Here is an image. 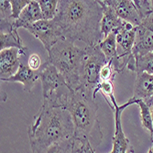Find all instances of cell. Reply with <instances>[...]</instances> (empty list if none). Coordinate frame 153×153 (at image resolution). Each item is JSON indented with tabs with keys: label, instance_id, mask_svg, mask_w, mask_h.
I'll return each instance as SVG.
<instances>
[{
	"label": "cell",
	"instance_id": "obj_1",
	"mask_svg": "<svg viewBox=\"0 0 153 153\" xmlns=\"http://www.w3.org/2000/svg\"><path fill=\"white\" fill-rule=\"evenodd\" d=\"M103 8L98 0H61L53 19L63 39L72 42L82 41L94 47L103 40L101 20Z\"/></svg>",
	"mask_w": 153,
	"mask_h": 153
},
{
	"label": "cell",
	"instance_id": "obj_2",
	"mask_svg": "<svg viewBox=\"0 0 153 153\" xmlns=\"http://www.w3.org/2000/svg\"><path fill=\"white\" fill-rule=\"evenodd\" d=\"M74 125L64 107L41 105L27 128L32 153H39L50 146L74 137Z\"/></svg>",
	"mask_w": 153,
	"mask_h": 153
},
{
	"label": "cell",
	"instance_id": "obj_3",
	"mask_svg": "<svg viewBox=\"0 0 153 153\" xmlns=\"http://www.w3.org/2000/svg\"><path fill=\"white\" fill-rule=\"evenodd\" d=\"M65 108L70 112L74 125L75 140H88L95 149L103 140V132L97 113L98 105L93 95L73 91Z\"/></svg>",
	"mask_w": 153,
	"mask_h": 153
},
{
	"label": "cell",
	"instance_id": "obj_4",
	"mask_svg": "<svg viewBox=\"0 0 153 153\" xmlns=\"http://www.w3.org/2000/svg\"><path fill=\"white\" fill-rule=\"evenodd\" d=\"M85 54V48L62 39L48 52L47 62L57 68L73 91L81 90V70Z\"/></svg>",
	"mask_w": 153,
	"mask_h": 153
},
{
	"label": "cell",
	"instance_id": "obj_5",
	"mask_svg": "<svg viewBox=\"0 0 153 153\" xmlns=\"http://www.w3.org/2000/svg\"><path fill=\"white\" fill-rule=\"evenodd\" d=\"M42 86L43 105L51 107H66L73 93L64 77L49 62H45L39 70Z\"/></svg>",
	"mask_w": 153,
	"mask_h": 153
},
{
	"label": "cell",
	"instance_id": "obj_6",
	"mask_svg": "<svg viewBox=\"0 0 153 153\" xmlns=\"http://www.w3.org/2000/svg\"><path fill=\"white\" fill-rule=\"evenodd\" d=\"M85 50V54L82 60L81 70L80 91L93 95L94 91L101 82L100 71L107 61L99 45L94 47L86 46Z\"/></svg>",
	"mask_w": 153,
	"mask_h": 153
},
{
	"label": "cell",
	"instance_id": "obj_7",
	"mask_svg": "<svg viewBox=\"0 0 153 153\" xmlns=\"http://www.w3.org/2000/svg\"><path fill=\"white\" fill-rule=\"evenodd\" d=\"M110 101L112 106L110 108L114 110L115 116V131L112 137V153H134V149L130 144L129 140L125 134L122 127V114L123 111L131 105H135V99L133 97L123 105H118L115 98V95L110 97Z\"/></svg>",
	"mask_w": 153,
	"mask_h": 153
},
{
	"label": "cell",
	"instance_id": "obj_8",
	"mask_svg": "<svg viewBox=\"0 0 153 153\" xmlns=\"http://www.w3.org/2000/svg\"><path fill=\"white\" fill-rule=\"evenodd\" d=\"M26 30L30 31V33H31L36 39L41 41V43L43 44L48 52L59 40L63 39L60 27L54 19H41L27 27Z\"/></svg>",
	"mask_w": 153,
	"mask_h": 153
},
{
	"label": "cell",
	"instance_id": "obj_9",
	"mask_svg": "<svg viewBox=\"0 0 153 153\" xmlns=\"http://www.w3.org/2000/svg\"><path fill=\"white\" fill-rule=\"evenodd\" d=\"M153 51V14L137 27L134 56H142Z\"/></svg>",
	"mask_w": 153,
	"mask_h": 153
},
{
	"label": "cell",
	"instance_id": "obj_10",
	"mask_svg": "<svg viewBox=\"0 0 153 153\" xmlns=\"http://www.w3.org/2000/svg\"><path fill=\"white\" fill-rule=\"evenodd\" d=\"M117 45L120 46L122 52L119 54L121 60L127 65L133 56V48L136 41V34H137V27L132 24L125 21L124 24L115 32Z\"/></svg>",
	"mask_w": 153,
	"mask_h": 153
},
{
	"label": "cell",
	"instance_id": "obj_11",
	"mask_svg": "<svg viewBox=\"0 0 153 153\" xmlns=\"http://www.w3.org/2000/svg\"><path fill=\"white\" fill-rule=\"evenodd\" d=\"M20 56H25L20 50L11 48L0 51V75L7 79L15 74L20 66Z\"/></svg>",
	"mask_w": 153,
	"mask_h": 153
},
{
	"label": "cell",
	"instance_id": "obj_12",
	"mask_svg": "<svg viewBox=\"0 0 153 153\" xmlns=\"http://www.w3.org/2000/svg\"><path fill=\"white\" fill-rule=\"evenodd\" d=\"M105 3L113 8L116 14L122 20L127 21L135 27L141 23L134 2L131 0H105Z\"/></svg>",
	"mask_w": 153,
	"mask_h": 153
},
{
	"label": "cell",
	"instance_id": "obj_13",
	"mask_svg": "<svg viewBox=\"0 0 153 153\" xmlns=\"http://www.w3.org/2000/svg\"><path fill=\"white\" fill-rule=\"evenodd\" d=\"M39 79V71H34L27 66V64H24L23 62H21L18 72L15 74L7 79H1V82H20L24 87V90L26 92L30 93L35 85L37 80Z\"/></svg>",
	"mask_w": 153,
	"mask_h": 153
},
{
	"label": "cell",
	"instance_id": "obj_14",
	"mask_svg": "<svg viewBox=\"0 0 153 153\" xmlns=\"http://www.w3.org/2000/svg\"><path fill=\"white\" fill-rule=\"evenodd\" d=\"M41 19H42V16H41L39 2L36 0H30V2L20 13L19 19H17L14 22L13 30H18L20 27L27 29V27Z\"/></svg>",
	"mask_w": 153,
	"mask_h": 153
},
{
	"label": "cell",
	"instance_id": "obj_15",
	"mask_svg": "<svg viewBox=\"0 0 153 153\" xmlns=\"http://www.w3.org/2000/svg\"><path fill=\"white\" fill-rule=\"evenodd\" d=\"M103 8V18L101 20V33L103 39L107 37L110 33L116 32L119 27L124 24V20L116 14L113 8H111L105 1L98 0Z\"/></svg>",
	"mask_w": 153,
	"mask_h": 153
},
{
	"label": "cell",
	"instance_id": "obj_16",
	"mask_svg": "<svg viewBox=\"0 0 153 153\" xmlns=\"http://www.w3.org/2000/svg\"><path fill=\"white\" fill-rule=\"evenodd\" d=\"M133 97L144 101L153 97V74L147 73L137 74L133 89Z\"/></svg>",
	"mask_w": 153,
	"mask_h": 153
},
{
	"label": "cell",
	"instance_id": "obj_17",
	"mask_svg": "<svg viewBox=\"0 0 153 153\" xmlns=\"http://www.w3.org/2000/svg\"><path fill=\"white\" fill-rule=\"evenodd\" d=\"M17 48L21 51V52L25 55L29 52L27 49L18 33V30H12L11 32H0V51Z\"/></svg>",
	"mask_w": 153,
	"mask_h": 153
},
{
	"label": "cell",
	"instance_id": "obj_18",
	"mask_svg": "<svg viewBox=\"0 0 153 153\" xmlns=\"http://www.w3.org/2000/svg\"><path fill=\"white\" fill-rule=\"evenodd\" d=\"M99 47L107 62H117L118 61V51H117V42L116 39V33H110L107 37L104 38L100 42Z\"/></svg>",
	"mask_w": 153,
	"mask_h": 153
},
{
	"label": "cell",
	"instance_id": "obj_19",
	"mask_svg": "<svg viewBox=\"0 0 153 153\" xmlns=\"http://www.w3.org/2000/svg\"><path fill=\"white\" fill-rule=\"evenodd\" d=\"M135 57V66L134 72L137 74L147 73L153 74V51L147 53L142 56Z\"/></svg>",
	"mask_w": 153,
	"mask_h": 153
},
{
	"label": "cell",
	"instance_id": "obj_20",
	"mask_svg": "<svg viewBox=\"0 0 153 153\" xmlns=\"http://www.w3.org/2000/svg\"><path fill=\"white\" fill-rule=\"evenodd\" d=\"M134 99H135V105H137L140 107V120L143 128L150 134V136L153 135V121H152L149 105L141 99H136V98Z\"/></svg>",
	"mask_w": 153,
	"mask_h": 153
},
{
	"label": "cell",
	"instance_id": "obj_21",
	"mask_svg": "<svg viewBox=\"0 0 153 153\" xmlns=\"http://www.w3.org/2000/svg\"><path fill=\"white\" fill-rule=\"evenodd\" d=\"M39 153H75L74 137L69 140L55 143Z\"/></svg>",
	"mask_w": 153,
	"mask_h": 153
},
{
	"label": "cell",
	"instance_id": "obj_22",
	"mask_svg": "<svg viewBox=\"0 0 153 153\" xmlns=\"http://www.w3.org/2000/svg\"><path fill=\"white\" fill-rule=\"evenodd\" d=\"M41 16L44 20H52L57 14L59 1L58 0H39Z\"/></svg>",
	"mask_w": 153,
	"mask_h": 153
},
{
	"label": "cell",
	"instance_id": "obj_23",
	"mask_svg": "<svg viewBox=\"0 0 153 153\" xmlns=\"http://www.w3.org/2000/svg\"><path fill=\"white\" fill-rule=\"evenodd\" d=\"M134 5L137 8L140 20L143 21L153 14V1L152 0H134Z\"/></svg>",
	"mask_w": 153,
	"mask_h": 153
},
{
	"label": "cell",
	"instance_id": "obj_24",
	"mask_svg": "<svg viewBox=\"0 0 153 153\" xmlns=\"http://www.w3.org/2000/svg\"><path fill=\"white\" fill-rule=\"evenodd\" d=\"M98 92H101L102 94L105 97H110L114 95V83L113 82L108 81V82H101L97 87L95 88V90L93 93V97L95 99L96 94Z\"/></svg>",
	"mask_w": 153,
	"mask_h": 153
},
{
	"label": "cell",
	"instance_id": "obj_25",
	"mask_svg": "<svg viewBox=\"0 0 153 153\" xmlns=\"http://www.w3.org/2000/svg\"><path fill=\"white\" fill-rule=\"evenodd\" d=\"M0 20L5 21H15L12 18V8L10 2L7 0L0 1Z\"/></svg>",
	"mask_w": 153,
	"mask_h": 153
},
{
	"label": "cell",
	"instance_id": "obj_26",
	"mask_svg": "<svg viewBox=\"0 0 153 153\" xmlns=\"http://www.w3.org/2000/svg\"><path fill=\"white\" fill-rule=\"evenodd\" d=\"M9 2L12 8V18L16 20L19 19L22 10L30 2V0H10Z\"/></svg>",
	"mask_w": 153,
	"mask_h": 153
},
{
	"label": "cell",
	"instance_id": "obj_27",
	"mask_svg": "<svg viewBox=\"0 0 153 153\" xmlns=\"http://www.w3.org/2000/svg\"><path fill=\"white\" fill-rule=\"evenodd\" d=\"M116 73L112 66V62H107L100 71V80L101 82H113L115 79Z\"/></svg>",
	"mask_w": 153,
	"mask_h": 153
},
{
	"label": "cell",
	"instance_id": "obj_28",
	"mask_svg": "<svg viewBox=\"0 0 153 153\" xmlns=\"http://www.w3.org/2000/svg\"><path fill=\"white\" fill-rule=\"evenodd\" d=\"M27 66L34 71L39 70L41 67V62H40V58L39 55L31 54L29 57V60H27Z\"/></svg>",
	"mask_w": 153,
	"mask_h": 153
},
{
	"label": "cell",
	"instance_id": "obj_29",
	"mask_svg": "<svg viewBox=\"0 0 153 153\" xmlns=\"http://www.w3.org/2000/svg\"><path fill=\"white\" fill-rule=\"evenodd\" d=\"M143 101H144V100H143ZM144 102H145V103L149 105V107L150 114H151V117H152V121H153V97H150V98L145 100ZM151 136H153V135H151ZM151 136H150V137H151Z\"/></svg>",
	"mask_w": 153,
	"mask_h": 153
},
{
	"label": "cell",
	"instance_id": "obj_30",
	"mask_svg": "<svg viewBox=\"0 0 153 153\" xmlns=\"http://www.w3.org/2000/svg\"><path fill=\"white\" fill-rule=\"evenodd\" d=\"M147 153H153V145H152V144H151V146H150V148L149 149V150H148Z\"/></svg>",
	"mask_w": 153,
	"mask_h": 153
},
{
	"label": "cell",
	"instance_id": "obj_31",
	"mask_svg": "<svg viewBox=\"0 0 153 153\" xmlns=\"http://www.w3.org/2000/svg\"><path fill=\"white\" fill-rule=\"evenodd\" d=\"M150 138H151V144L153 145V136H151V137H150Z\"/></svg>",
	"mask_w": 153,
	"mask_h": 153
}]
</instances>
